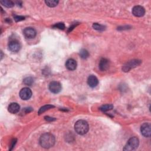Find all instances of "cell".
I'll use <instances>...</instances> for the list:
<instances>
[{
    "instance_id": "cell-15",
    "label": "cell",
    "mask_w": 151,
    "mask_h": 151,
    "mask_svg": "<svg viewBox=\"0 0 151 151\" xmlns=\"http://www.w3.org/2000/svg\"><path fill=\"white\" fill-rule=\"evenodd\" d=\"M53 107H54V106H53V105H50V104H48V105H46V106H42L40 109V110L38 111V114L41 115V113H44L45 112H46V111H48L50 109L53 108Z\"/></svg>"
},
{
    "instance_id": "cell-22",
    "label": "cell",
    "mask_w": 151,
    "mask_h": 151,
    "mask_svg": "<svg viewBox=\"0 0 151 151\" xmlns=\"http://www.w3.org/2000/svg\"><path fill=\"white\" fill-rule=\"evenodd\" d=\"M53 27L55 28V29H60V30H64V28H65V26H64V24L63 23H60L56 24L54 26H53Z\"/></svg>"
},
{
    "instance_id": "cell-4",
    "label": "cell",
    "mask_w": 151,
    "mask_h": 151,
    "mask_svg": "<svg viewBox=\"0 0 151 151\" xmlns=\"http://www.w3.org/2000/svg\"><path fill=\"white\" fill-rule=\"evenodd\" d=\"M141 63V61L139 60H132L126 63L122 67V70L125 72H127L131 69L139 66Z\"/></svg>"
},
{
    "instance_id": "cell-8",
    "label": "cell",
    "mask_w": 151,
    "mask_h": 151,
    "mask_svg": "<svg viewBox=\"0 0 151 151\" xmlns=\"http://www.w3.org/2000/svg\"><path fill=\"white\" fill-rule=\"evenodd\" d=\"M8 49L11 51L13 53H17L21 49V45L18 41L13 40L9 42Z\"/></svg>"
},
{
    "instance_id": "cell-20",
    "label": "cell",
    "mask_w": 151,
    "mask_h": 151,
    "mask_svg": "<svg viewBox=\"0 0 151 151\" xmlns=\"http://www.w3.org/2000/svg\"><path fill=\"white\" fill-rule=\"evenodd\" d=\"M93 28L98 31H103L105 29V27L104 26L100 25L97 23H94L93 24Z\"/></svg>"
},
{
    "instance_id": "cell-21",
    "label": "cell",
    "mask_w": 151,
    "mask_h": 151,
    "mask_svg": "<svg viewBox=\"0 0 151 151\" xmlns=\"http://www.w3.org/2000/svg\"><path fill=\"white\" fill-rule=\"evenodd\" d=\"M24 83L26 84V85H28V86H31L33 83H34V79L31 77H27L24 80Z\"/></svg>"
},
{
    "instance_id": "cell-25",
    "label": "cell",
    "mask_w": 151,
    "mask_h": 151,
    "mask_svg": "<svg viewBox=\"0 0 151 151\" xmlns=\"http://www.w3.org/2000/svg\"><path fill=\"white\" fill-rule=\"evenodd\" d=\"M45 119L47 121H53V120H55V119L54 118H50L49 116H46L45 118Z\"/></svg>"
},
{
    "instance_id": "cell-14",
    "label": "cell",
    "mask_w": 151,
    "mask_h": 151,
    "mask_svg": "<svg viewBox=\"0 0 151 151\" xmlns=\"http://www.w3.org/2000/svg\"><path fill=\"white\" fill-rule=\"evenodd\" d=\"M20 109V106L17 103H11L9 106H8V111L13 114H15L17 113V112H19Z\"/></svg>"
},
{
    "instance_id": "cell-24",
    "label": "cell",
    "mask_w": 151,
    "mask_h": 151,
    "mask_svg": "<svg viewBox=\"0 0 151 151\" xmlns=\"http://www.w3.org/2000/svg\"><path fill=\"white\" fill-rule=\"evenodd\" d=\"M16 142H17V139H14L13 140V141L11 142V149H10V150H12V149H13V148L14 146H15Z\"/></svg>"
},
{
    "instance_id": "cell-13",
    "label": "cell",
    "mask_w": 151,
    "mask_h": 151,
    "mask_svg": "<svg viewBox=\"0 0 151 151\" xmlns=\"http://www.w3.org/2000/svg\"><path fill=\"white\" fill-rule=\"evenodd\" d=\"M66 66L69 70H74L77 67V63L74 59L70 58L66 61Z\"/></svg>"
},
{
    "instance_id": "cell-9",
    "label": "cell",
    "mask_w": 151,
    "mask_h": 151,
    "mask_svg": "<svg viewBox=\"0 0 151 151\" xmlns=\"http://www.w3.org/2000/svg\"><path fill=\"white\" fill-rule=\"evenodd\" d=\"M133 14L137 17H141L144 15L145 13V8L140 6H135L132 9Z\"/></svg>"
},
{
    "instance_id": "cell-17",
    "label": "cell",
    "mask_w": 151,
    "mask_h": 151,
    "mask_svg": "<svg viewBox=\"0 0 151 151\" xmlns=\"http://www.w3.org/2000/svg\"><path fill=\"white\" fill-rule=\"evenodd\" d=\"M0 3L7 8H11L14 6V3L9 0H3V1H0Z\"/></svg>"
},
{
    "instance_id": "cell-2",
    "label": "cell",
    "mask_w": 151,
    "mask_h": 151,
    "mask_svg": "<svg viewBox=\"0 0 151 151\" xmlns=\"http://www.w3.org/2000/svg\"><path fill=\"white\" fill-rule=\"evenodd\" d=\"M89 127L88 122L83 120H78L74 125L76 132L80 135H83L87 134L89 131Z\"/></svg>"
},
{
    "instance_id": "cell-5",
    "label": "cell",
    "mask_w": 151,
    "mask_h": 151,
    "mask_svg": "<svg viewBox=\"0 0 151 151\" xmlns=\"http://www.w3.org/2000/svg\"><path fill=\"white\" fill-rule=\"evenodd\" d=\"M49 90L53 93H58L61 90V85L57 81H52L49 84Z\"/></svg>"
},
{
    "instance_id": "cell-18",
    "label": "cell",
    "mask_w": 151,
    "mask_h": 151,
    "mask_svg": "<svg viewBox=\"0 0 151 151\" xmlns=\"http://www.w3.org/2000/svg\"><path fill=\"white\" fill-rule=\"evenodd\" d=\"M45 3L47 6L50 7H56L58 4V1H56V0H47V1H45Z\"/></svg>"
},
{
    "instance_id": "cell-6",
    "label": "cell",
    "mask_w": 151,
    "mask_h": 151,
    "mask_svg": "<svg viewBox=\"0 0 151 151\" xmlns=\"http://www.w3.org/2000/svg\"><path fill=\"white\" fill-rule=\"evenodd\" d=\"M32 96L31 90L28 88H24L21 90L19 92V97L24 100H29Z\"/></svg>"
},
{
    "instance_id": "cell-23",
    "label": "cell",
    "mask_w": 151,
    "mask_h": 151,
    "mask_svg": "<svg viewBox=\"0 0 151 151\" xmlns=\"http://www.w3.org/2000/svg\"><path fill=\"white\" fill-rule=\"evenodd\" d=\"M25 19V17L23 16H15L14 17V19L15 20V21L18 22V21H23Z\"/></svg>"
},
{
    "instance_id": "cell-11",
    "label": "cell",
    "mask_w": 151,
    "mask_h": 151,
    "mask_svg": "<svg viewBox=\"0 0 151 151\" xmlns=\"http://www.w3.org/2000/svg\"><path fill=\"white\" fill-rule=\"evenodd\" d=\"M110 65L109 61L106 58H102L99 63V69L101 71H106Z\"/></svg>"
},
{
    "instance_id": "cell-12",
    "label": "cell",
    "mask_w": 151,
    "mask_h": 151,
    "mask_svg": "<svg viewBox=\"0 0 151 151\" xmlns=\"http://www.w3.org/2000/svg\"><path fill=\"white\" fill-rule=\"evenodd\" d=\"M88 83L90 88H94L98 85L99 80L96 76L93 75H91L88 77Z\"/></svg>"
},
{
    "instance_id": "cell-1",
    "label": "cell",
    "mask_w": 151,
    "mask_h": 151,
    "mask_svg": "<svg viewBox=\"0 0 151 151\" xmlns=\"http://www.w3.org/2000/svg\"><path fill=\"white\" fill-rule=\"evenodd\" d=\"M55 143V137L51 134L46 133L41 136L40 138V144L44 148H50L54 146Z\"/></svg>"
},
{
    "instance_id": "cell-16",
    "label": "cell",
    "mask_w": 151,
    "mask_h": 151,
    "mask_svg": "<svg viewBox=\"0 0 151 151\" xmlns=\"http://www.w3.org/2000/svg\"><path fill=\"white\" fill-rule=\"evenodd\" d=\"M113 108V106L112 104H104L100 107V109L101 111L103 112H106L112 110Z\"/></svg>"
},
{
    "instance_id": "cell-7",
    "label": "cell",
    "mask_w": 151,
    "mask_h": 151,
    "mask_svg": "<svg viewBox=\"0 0 151 151\" xmlns=\"http://www.w3.org/2000/svg\"><path fill=\"white\" fill-rule=\"evenodd\" d=\"M150 127L149 123H145L141 126V132L145 137L149 138L150 136Z\"/></svg>"
},
{
    "instance_id": "cell-19",
    "label": "cell",
    "mask_w": 151,
    "mask_h": 151,
    "mask_svg": "<svg viewBox=\"0 0 151 151\" xmlns=\"http://www.w3.org/2000/svg\"><path fill=\"white\" fill-rule=\"evenodd\" d=\"M80 56L82 58L85 59V58H87L89 56V53L88 51H87L86 50L81 49L80 51Z\"/></svg>"
},
{
    "instance_id": "cell-3",
    "label": "cell",
    "mask_w": 151,
    "mask_h": 151,
    "mask_svg": "<svg viewBox=\"0 0 151 151\" xmlns=\"http://www.w3.org/2000/svg\"><path fill=\"white\" fill-rule=\"evenodd\" d=\"M139 144L138 138L136 137H132L129 139L125 146L124 150H134L138 148Z\"/></svg>"
},
{
    "instance_id": "cell-10",
    "label": "cell",
    "mask_w": 151,
    "mask_h": 151,
    "mask_svg": "<svg viewBox=\"0 0 151 151\" xmlns=\"http://www.w3.org/2000/svg\"><path fill=\"white\" fill-rule=\"evenodd\" d=\"M23 34L27 38L31 39V38H33L35 37L36 31L33 28L27 27V28H26L24 30Z\"/></svg>"
}]
</instances>
